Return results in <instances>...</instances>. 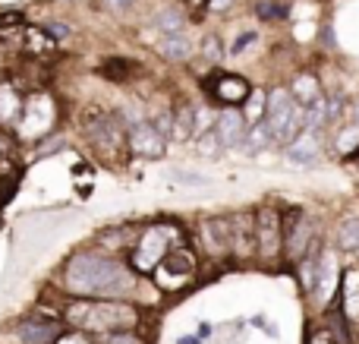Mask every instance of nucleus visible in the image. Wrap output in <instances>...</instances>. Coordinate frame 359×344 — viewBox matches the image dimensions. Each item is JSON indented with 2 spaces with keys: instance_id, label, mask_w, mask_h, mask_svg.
I'll return each mask as SVG.
<instances>
[{
  "instance_id": "1",
  "label": "nucleus",
  "mask_w": 359,
  "mask_h": 344,
  "mask_svg": "<svg viewBox=\"0 0 359 344\" xmlns=\"http://www.w3.org/2000/svg\"><path fill=\"white\" fill-rule=\"evenodd\" d=\"M57 288L60 297L139 300L142 288H149V278H139L123 256H111L98 246H79L63 256L57 269Z\"/></svg>"
},
{
  "instance_id": "2",
  "label": "nucleus",
  "mask_w": 359,
  "mask_h": 344,
  "mask_svg": "<svg viewBox=\"0 0 359 344\" xmlns=\"http://www.w3.org/2000/svg\"><path fill=\"white\" fill-rule=\"evenodd\" d=\"M76 136H79L86 155L95 164H104V168H123L130 161V143H126V126L120 117L117 107L111 105H98V101H88L76 111Z\"/></svg>"
},
{
  "instance_id": "3",
  "label": "nucleus",
  "mask_w": 359,
  "mask_h": 344,
  "mask_svg": "<svg viewBox=\"0 0 359 344\" xmlns=\"http://www.w3.org/2000/svg\"><path fill=\"white\" fill-rule=\"evenodd\" d=\"M63 326L88 335L120 332V329H142L145 332V303L139 300H95V297H63L60 300Z\"/></svg>"
},
{
  "instance_id": "4",
  "label": "nucleus",
  "mask_w": 359,
  "mask_h": 344,
  "mask_svg": "<svg viewBox=\"0 0 359 344\" xmlns=\"http://www.w3.org/2000/svg\"><path fill=\"white\" fill-rule=\"evenodd\" d=\"M189 240H192L189 227H186L183 221H177V218L145 221V227H142V234H139L136 246L126 253V263H130V269L136 272L139 278H149L151 272H155V265L161 263V259L168 256L174 246L189 244Z\"/></svg>"
},
{
  "instance_id": "5",
  "label": "nucleus",
  "mask_w": 359,
  "mask_h": 344,
  "mask_svg": "<svg viewBox=\"0 0 359 344\" xmlns=\"http://www.w3.org/2000/svg\"><path fill=\"white\" fill-rule=\"evenodd\" d=\"M63 124V101L57 98L50 88H32L25 95L22 117L16 124V139L19 145H38L41 139H48L50 133H57Z\"/></svg>"
},
{
  "instance_id": "6",
  "label": "nucleus",
  "mask_w": 359,
  "mask_h": 344,
  "mask_svg": "<svg viewBox=\"0 0 359 344\" xmlns=\"http://www.w3.org/2000/svg\"><path fill=\"white\" fill-rule=\"evenodd\" d=\"M198 272H202V253H198L196 244L189 240V244L174 246V250L155 265V272L149 275V282L158 294L170 297V294H183V291H189L192 284L198 282Z\"/></svg>"
},
{
  "instance_id": "7",
  "label": "nucleus",
  "mask_w": 359,
  "mask_h": 344,
  "mask_svg": "<svg viewBox=\"0 0 359 344\" xmlns=\"http://www.w3.org/2000/svg\"><path fill=\"white\" fill-rule=\"evenodd\" d=\"M255 263L274 269L284 263V212L274 202L255 206Z\"/></svg>"
},
{
  "instance_id": "8",
  "label": "nucleus",
  "mask_w": 359,
  "mask_h": 344,
  "mask_svg": "<svg viewBox=\"0 0 359 344\" xmlns=\"http://www.w3.org/2000/svg\"><path fill=\"white\" fill-rule=\"evenodd\" d=\"M265 124L271 126V136L278 145H290L303 133V107L297 105V98L290 95L287 86H278L268 92Z\"/></svg>"
},
{
  "instance_id": "9",
  "label": "nucleus",
  "mask_w": 359,
  "mask_h": 344,
  "mask_svg": "<svg viewBox=\"0 0 359 344\" xmlns=\"http://www.w3.org/2000/svg\"><path fill=\"white\" fill-rule=\"evenodd\" d=\"M198 88H202L205 101L211 107H243L246 98L252 95V82L246 79L243 73H233V70H221L215 67L211 73H202L198 79Z\"/></svg>"
},
{
  "instance_id": "10",
  "label": "nucleus",
  "mask_w": 359,
  "mask_h": 344,
  "mask_svg": "<svg viewBox=\"0 0 359 344\" xmlns=\"http://www.w3.org/2000/svg\"><path fill=\"white\" fill-rule=\"evenodd\" d=\"M316 244V221L309 218V212L303 206L284 209V263L297 265Z\"/></svg>"
},
{
  "instance_id": "11",
  "label": "nucleus",
  "mask_w": 359,
  "mask_h": 344,
  "mask_svg": "<svg viewBox=\"0 0 359 344\" xmlns=\"http://www.w3.org/2000/svg\"><path fill=\"white\" fill-rule=\"evenodd\" d=\"M192 237H196V250L202 253L205 259H215V263L230 259V263H233V246H230V218L227 215H205V218H198Z\"/></svg>"
},
{
  "instance_id": "12",
  "label": "nucleus",
  "mask_w": 359,
  "mask_h": 344,
  "mask_svg": "<svg viewBox=\"0 0 359 344\" xmlns=\"http://www.w3.org/2000/svg\"><path fill=\"white\" fill-rule=\"evenodd\" d=\"M230 218V246H233V263L249 265L259 259L255 253V209H236L227 212Z\"/></svg>"
},
{
  "instance_id": "13",
  "label": "nucleus",
  "mask_w": 359,
  "mask_h": 344,
  "mask_svg": "<svg viewBox=\"0 0 359 344\" xmlns=\"http://www.w3.org/2000/svg\"><path fill=\"white\" fill-rule=\"evenodd\" d=\"M95 73H98V79L111 82V86H136V82H142L145 76H149V70H145L142 60H136V57L130 54H107L98 60V67H95Z\"/></svg>"
},
{
  "instance_id": "14",
  "label": "nucleus",
  "mask_w": 359,
  "mask_h": 344,
  "mask_svg": "<svg viewBox=\"0 0 359 344\" xmlns=\"http://www.w3.org/2000/svg\"><path fill=\"white\" fill-rule=\"evenodd\" d=\"M145 225H139V221H120V225H104L98 227V231L92 234V246H98V250L111 253V256H123L136 246L139 234H142Z\"/></svg>"
},
{
  "instance_id": "15",
  "label": "nucleus",
  "mask_w": 359,
  "mask_h": 344,
  "mask_svg": "<svg viewBox=\"0 0 359 344\" xmlns=\"http://www.w3.org/2000/svg\"><path fill=\"white\" fill-rule=\"evenodd\" d=\"M19 54H22L25 60H35V63H41V67H50V63L63 54V48H60V41H57L50 32H44L41 22H29L25 25Z\"/></svg>"
},
{
  "instance_id": "16",
  "label": "nucleus",
  "mask_w": 359,
  "mask_h": 344,
  "mask_svg": "<svg viewBox=\"0 0 359 344\" xmlns=\"http://www.w3.org/2000/svg\"><path fill=\"white\" fill-rule=\"evenodd\" d=\"M215 133L221 136V145L227 152H243L249 136V120L243 114V107H221L215 120Z\"/></svg>"
},
{
  "instance_id": "17",
  "label": "nucleus",
  "mask_w": 359,
  "mask_h": 344,
  "mask_svg": "<svg viewBox=\"0 0 359 344\" xmlns=\"http://www.w3.org/2000/svg\"><path fill=\"white\" fill-rule=\"evenodd\" d=\"M322 149H325L322 130H303L290 145H284V155H287V161L290 164L312 168V164L322 161Z\"/></svg>"
},
{
  "instance_id": "18",
  "label": "nucleus",
  "mask_w": 359,
  "mask_h": 344,
  "mask_svg": "<svg viewBox=\"0 0 359 344\" xmlns=\"http://www.w3.org/2000/svg\"><path fill=\"white\" fill-rule=\"evenodd\" d=\"M63 322H50V319H35V316H22L13 326V338L19 344H54L63 332Z\"/></svg>"
},
{
  "instance_id": "19",
  "label": "nucleus",
  "mask_w": 359,
  "mask_h": 344,
  "mask_svg": "<svg viewBox=\"0 0 359 344\" xmlns=\"http://www.w3.org/2000/svg\"><path fill=\"white\" fill-rule=\"evenodd\" d=\"M337 288H341V265H337V253L331 246H322V269H318V284L312 300L318 307H331V300L337 297Z\"/></svg>"
},
{
  "instance_id": "20",
  "label": "nucleus",
  "mask_w": 359,
  "mask_h": 344,
  "mask_svg": "<svg viewBox=\"0 0 359 344\" xmlns=\"http://www.w3.org/2000/svg\"><path fill=\"white\" fill-rule=\"evenodd\" d=\"M186 22H189V10L177 0H168V4L155 6V10L145 16V25H149L155 35H174V32H186Z\"/></svg>"
},
{
  "instance_id": "21",
  "label": "nucleus",
  "mask_w": 359,
  "mask_h": 344,
  "mask_svg": "<svg viewBox=\"0 0 359 344\" xmlns=\"http://www.w3.org/2000/svg\"><path fill=\"white\" fill-rule=\"evenodd\" d=\"M151 51H155L164 63H189L192 57H196L198 44L189 38V32H174V35H155Z\"/></svg>"
},
{
  "instance_id": "22",
  "label": "nucleus",
  "mask_w": 359,
  "mask_h": 344,
  "mask_svg": "<svg viewBox=\"0 0 359 344\" xmlns=\"http://www.w3.org/2000/svg\"><path fill=\"white\" fill-rule=\"evenodd\" d=\"M337 307H341L344 319L347 322H359V269H347L341 275V288H337Z\"/></svg>"
},
{
  "instance_id": "23",
  "label": "nucleus",
  "mask_w": 359,
  "mask_h": 344,
  "mask_svg": "<svg viewBox=\"0 0 359 344\" xmlns=\"http://www.w3.org/2000/svg\"><path fill=\"white\" fill-rule=\"evenodd\" d=\"M196 111H198V101L186 98V95H177L174 98V130H177V143H192L198 133L196 126Z\"/></svg>"
},
{
  "instance_id": "24",
  "label": "nucleus",
  "mask_w": 359,
  "mask_h": 344,
  "mask_svg": "<svg viewBox=\"0 0 359 344\" xmlns=\"http://www.w3.org/2000/svg\"><path fill=\"white\" fill-rule=\"evenodd\" d=\"M290 95L297 98V105L299 107H306V105H312L316 98H322V82H318V76L316 73H309V70H303V73H297L290 79Z\"/></svg>"
},
{
  "instance_id": "25",
  "label": "nucleus",
  "mask_w": 359,
  "mask_h": 344,
  "mask_svg": "<svg viewBox=\"0 0 359 344\" xmlns=\"http://www.w3.org/2000/svg\"><path fill=\"white\" fill-rule=\"evenodd\" d=\"M334 152L344 158V161H350V158L359 155V124H353V120H344V124L337 126Z\"/></svg>"
},
{
  "instance_id": "26",
  "label": "nucleus",
  "mask_w": 359,
  "mask_h": 344,
  "mask_svg": "<svg viewBox=\"0 0 359 344\" xmlns=\"http://www.w3.org/2000/svg\"><path fill=\"white\" fill-rule=\"evenodd\" d=\"M196 54L202 57V60L208 63L211 70H215V67H221V63H224V57H227V48H224V41H221V35H217V32H208V35L198 41Z\"/></svg>"
},
{
  "instance_id": "27",
  "label": "nucleus",
  "mask_w": 359,
  "mask_h": 344,
  "mask_svg": "<svg viewBox=\"0 0 359 344\" xmlns=\"http://www.w3.org/2000/svg\"><path fill=\"white\" fill-rule=\"evenodd\" d=\"M274 136H271V126L265 124V120H259V124H252L249 126V136H246V155H259V152H265V149H274Z\"/></svg>"
},
{
  "instance_id": "28",
  "label": "nucleus",
  "mask_w": 359,
  "mask_h": 344,
  "mask_svg": "<svg viewBox=\"0 0 359 344\" xmlns=\"http://www.w3.org/2000/svg\"><path fill=\"white\" fill-rule=\"evenodd\" d=\"M192 145H196V155L198 158H211V161H217V158H224V145H221V136H217L215 130L208 133H198L196 139H192Z\"/></svg>"
},
{
  "instance_id": "29",
  "label": "nucleus",
  "mask_w": 359,
  "mask_h": 344,
  "mask_svg": "<svg viewBox=\"0 0 359 344\" xmlns=\"http://www.w3.org/2000/svg\"><path fill=\"white\" fill-rule=\"evenodd\" d=\"M337 246L347 253H359V218L356 215H350V218H344L341 225H337Z\"/></svg>"
},
{
  "instance_id": "30",
  "label": "nucleus",
  "mask_w": 359,
  "mask_h": 344,
  "mask_svg": "<svg viewBox=\"0 0 359 344\" xmlns=\"http://www.w3.org/2000/svg\"><path fill=\"white\" fill-rule=\"evenodd\" d=\"M95 344H151L142 329H120V332L95 335Z\"/></svg>"
},
{
  "instance_id": "31",
  "label": "nucleus",
  "mask_w": 359,
  "mask_h": 344,
  "mask_svg": "<svg viewBox=\"0 0 359 344\" xmlns=\"http://www.w3.org/2000/svg\"><path fill=\"white\" fill-rule=\"evenodd\" d=\"M265 107H268V92H259V88H252V95H249L246 105H243V114H246L249 126L259 124V120H265Z\"/></svg>"
},
{
  "instance_id": "32",
  "label": "nucleus",
  "mask_w": 359,
  "mask_h": 344,
  "mask_svg": "<svg viewBox=\"0 0 359 344\" xmlns=\"http://www.w3.org/2000/svg\"><path fill=\"white\" fill-rule=\"evenodd\" d=\"M252 10L262 22H280L287 16V4H280V0H255Z\"/></svg>"
},
{
  "instance_id": "33",
  "label": "nucleus",
  "mask_w": 359,
  "mask_h": 344,
  "mask_svg": "<svg viewBox=\"0 0 359 344\" xmlns=\"http://www.w3.org/2000/svg\"><path fill=\"white\" fill-rule=\"evenodd\" d=\"M139 0H95V10L111 13V16H126V13L136 10Z\"/></svg>"
},
{
  "instance_id": "34",
  "label": "nucleus",
  "mask_w": 359,
  "mask_h": 344,
  "mask_svg": "<svg viewBox=\"0 0 359 344\" xmlns=\"http://www.w3.org/2000/svg\"><path fill=\"white\" fill-rule=\"evenodd\" d=\"M41 25H44V32H50L60 44L67 41V38H73V32H76V25H69L67 19H41Z\"/></svg>"
},
{
  "instance_id": "35",
  "label": "nucleus",
  "mask_w": 359,
  "mask_h": 344,
  "mask_svg": "<svg viewBox=\"0 0 359 344\" xmlns=\"http://www.w3.org/2000/svg\"><path fill=\"white\" fill-rule=\"evenodd\" d=\"M170 180L180 183V187H208V177L196 174V171H183V168H174L170 171Z\"/></svg>"
},
{
  "instance_id": "36",
  "label": "nucleus",
  "mask_w": 359,
  "mask_h": 344,
  "mask_svg": "<svg viewBox=\"0 0 359 344\" xmlns=\"http://www.w3.org/2000/svg\"><path fill=\"white\" fill-rule=\"evenodd\" d=\"M54 344H95V335L79 332V329H63L60 338H57Z\"/></svg>"
},
{
  "instance_id": "37",
  "label": "nucleus",
  "mask_w": 359,
  "mask_h": 344,
  "mask_svg": "<svg viewBox=\"0 0 359 344\" xmlns=\"http://www.w3.org/2000/svg\"><path fill=\"white\" fill-rule=\"evenodd\" d=\"M255 38H259V35H255V32H240V35L233 38V44H230V48H227V54H233V57L246 54V48H249V44H255Z\"/></svg>"
},
{
  "instance_id": "38",
  "label": "nucleus",
  "mask_w": 359,
  "mask_h": 344,
  "mask_svg": "<svg viewBox=\"0 0 359 344\" xmlns=\"http://www.w3.org/2000/svg\"><path fill=\"white\" fill-rule=\"evenodd\" d=\"M309 344H341V341L334 338V332H331V329H318L316 338H312Z\"/></svg>"
},
{
  "instance_id": "39",
  "label": "nucleus",
  "mask_w": 359,
  "mask_h": 344,
  "mask_svg": "<svg viewBox=\"0 0 359 344\" xmlns=\"http://www.w3.org/2000/svg\"><path fill=\"white\" fill-rule=\"evenodd\" d=\"M233 4H236V0H208V6H205V10H208V13H227Z\"/></svg>"
},
{
  "instance_id": "40",
  "label": "nucleus",
  "mask_w": 359,
  "mask_h": 344,
  "mask_svg": "<svg viewBox=\"0 0 359 344\" xmlns=\"http://www.w3.org/2000/svg\"><path fill=\"white\" fill-rule=\"evenodd\" d=\"M177 4H183L189 13H202L205 6H208V0H177Z\"/></svg>"
}]
</instances>
